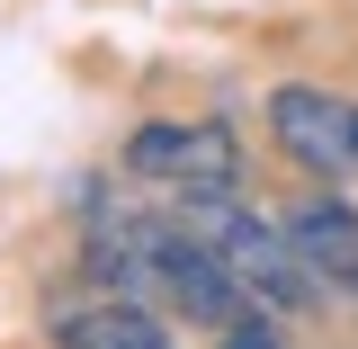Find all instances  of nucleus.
Masks as SVG:
<instances>
[{
  "label": "nucleus",
  "mask_w": 358,
  "mask_h": 349,
  "mask_svg": "<svg viewBox=\"0 0 358 349\" xmlns=\"http://www.w3.org/2000/svg\"><path fill=\"white\" fill-rule=\"evenodd\" d=\"M179 224H188L197 242H215L224 260H233V278H242L260 305H278V313L322 305V278H313V269H305V251L287 242V224L251 215L233 188H197V197H179Z\"/></svg>",
  "instance_id": "obj_1"
},
{
  "label": "nucleus",
  "mask_w": 358,
  "mask_h": 349,
  "mask_svg": "<svg viewBox=\"0 0 358 349\" xmlns=\"http://www.w3.org/2000/svg\"><path fill=\"white\" fill-rule=\"evenodd\" d=\"M126 171L162 179L179 197H197V188H242V143H233V126H206V117H152V126L126 134Z\"/></svg>",
  "instance_id": "obj_2"
},
{
  "label": "nucleus",
  "mask_w": 358,
  "mask_h": 349,
  "mask_svg": "<svg viewBox=\"0 0 358 349\" xmlns=\"http://www.w3.org/2000/svg\"><path fill=\"white\" fill-rule=\"evenodd\" d=\"M268 126H278V143H287L305 171H322V179L358 171V108L341 90H313V81L268 90Z\"/></svg>",
  "instance_id": "obj_3"
},
{
  "label": "nucleus",
  "mask_w": 358,
  "mask_h": 349,
  "mask_svg": "<svg viewBox=\"0 0 358 349\" xmlns=\"http://www.w3.org/2000/svg\"><path fill=\"white\" fill-rule=\"evenodd\" d=\"M287 242L305 251V269L322 287L358 296V215H350V197H296L287 206Z\"/></svg>",
  "instance_id": "obj_4"
},
{
  "label": "nucleus",
  "mask_w": 358,
  "mask_h": 349,
  "mask_svg": "<svg viewBox=\"0 0 358 349\" xmlns=\"http://www.w3.org/2000/svg\"><path fill=\"white\" fill-rule=\"evenodd\" d=\"M63 349H171V322L162 313L126 305V296H108V305H81L63 313V332H54Z\"/></svg>",
  "instance_id": "obj_5"
},
{
  "label": "nucleus",
  "mask_w": 358,
  "mask_h": 349,
  "mask_svg": "<svg viewBox=\"0 0 358 349\" xmlns=\"http://www.w3.org/2000/svg\"><path fill=\"white\" fill-rule=\"evenodd\" d=\"M224 349H278V322H268L260 305H251V313H233V322H224Z\"/></svg>",
  "instance_id": "obj_6"
}]
</instances>
